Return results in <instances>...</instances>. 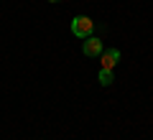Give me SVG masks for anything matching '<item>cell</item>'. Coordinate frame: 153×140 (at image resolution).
Wrapping results in <instances>:
<instances>
[{
    "label": "cell",
    "mask_w": 153,
    "mask_h": 140,
    "mask_svg": "<svg viewBox=\"0 0 153 140\" xmlns=\"http://www.w3.org/2000/svg\"><path fill=\"white\" fill-rule=\"evenodd\" d=\"M117 64H120V51H117V49H105L102 54H100V66H102V69L115 71Z\"/></svg>",
    "instance_id": "obj_3"
},
{
    "label": "cell",
    "mask_w": 153,
    "mask_h": 140,
    "mask_svg": "<svg viewBox=\"0 0 153 140\" xmlns=\"http://www.w3.org/2000/svg\"><path fill=\"white\" fill-rule=\"evenodd\" d=\"M71 33H74L76 38L94 36V21L89 16H74V18H71Z\"/></svg>",
    "instance_id": "obj_1"
},
{
    "label": "cell",
    "mask_w": 153,
    "mask_h": 140,
    "mask_svg": "<svg viewBox=\"0 0 153 140\" xmlns=\"http://www.w3.org/2000/svg\"><path fill=\"white\" fill-rule=\"evenodd\" d=\"M82 51H84V56H89V59H97V56L105 51V46H102V41H100L97 36H89V38H84Z\"/></svg>",
    "instance_id": "obj_2"
},
{
    "label": "cell",
    "mask_w": 153,
    "mask_h": 140,
    "mask_svg": "<svg viewBox=\"0 0 153 140\" xmlns=\"http://www.w3.org/2000/svg\"><path fill=\"white\" fill-rule=\"evenodd\" d=\"M112 81H115V74H112L110 69H102V71H100V84H102V87H110Z\"/></svg>",
    "instance_id": "obj_4"
},
{
    "label": "cell",
    "mask_w": 153,
    "mask_h": 140,
    "mask_svg": "<svg viewBox=\"0 0 153 140\" xmlns=\"http://www.w3.org/2000/svg\"><path fill=\"white\" fill-rule=\"evenodd\" d=\"M49 3H61V0H49Z\"/></svg>",
    "instance_id": "obj_5"
}]
</instances>
